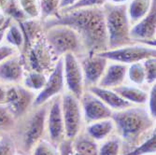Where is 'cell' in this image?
<instances>
[{
    "label": "cell",
    "mask_w": 156,
    "mask_h": 155,
    "mask_svg": "<svg viewBox=\"0 0 156 155\" xmlns=\"http://www.w3.org/2000/svg\"><path fill=\"white\" fill-rule=\"evenodd\" d=\"M49 102L32 107L24 115L16 119L9 134L19 152L30 154L39 140L46 137V117Z\"/></svg>",
    "instance_id": "3957f363"
},
{
    "label": "cell",
    "mask_w": 156,
    "mask_h": 155,
    "mask_svg": "<svg viewBox=\"0 0 156 155\" xmlns=\"http://www.w3.org/2000/svg\"><path fill=\"white\" fill-rule=\"evenodd\" d=\"M18 149L9 133L2 134L0 137V155H16Z\"/></svg>",
    "instance_id": "836d02e7"
},
{
    "label": "cell",
    "mask_w": 156,
    "mask_h": 155,
    "mask_svg": "<svg viewBox=\"0 0 156 155\" xmlns=\"http://www.w3.org/2000/svg\"><path fill=\"white\" fill-rule=\"evenodd\" d=\"M146 107L150 115L156 120V83L149 87V95Z\"/></svg>",
    "instance_id": "8d00e7d4"
},
{
    "label": "cell",
    "mask_w": 156,
    "mask_h": 155,
    "mask_svg": "<svg viewBox=\"0 0 156 155\" xmlns=\"http://www.w3.org/2000/svg\"><path fill=\"white\" fill-rule=\"evenodd\" d=\"M17 53H20L16 49H14L10 45L3 42L2 44H0V63L7 60L8 58L11 57V56L15 55Z\"/></svg>",
    "instance_id": "74e56055"
},
{
    "label": "cell",
    "mask_w": 156,
    "mask_h": 155,
    "mask_svg": "<svg viewBox=\"0 0 156 155\" xmlns=\"http://www.w3.org/2000/svg\"><path fill=\"white\" fill-rule=\"evenodd\" d=\"M108 34V50L133 44L130 36L131 23L126 5H114L109 2L102 7Z\"/></svg>",
    "instance_id": "277c9868"
},
{
    "label": "cell",
    "mask_w": 156,
    "mask_h": 155,
    "mask_svg": "<svg viewBox=\"0 0 156 155\" xmlns=\"http://www.w3.org/2000/svg\"><path fill=\"white\" fill-rule=\"evenodd\" d=\"M44 38L58 58L66 53H72L78 58L87 54L80 36L69 26L58 24L48 27L44 29Z\"/></svg>",
    "instance_id": "5b68a950"
},
{
    "label": "cell",
    "mask_w": 156,
    "mask_h": 155,
    "mask_svg": "<svg viewBox=\"0 0 156 155\" xmlns=\"http://www.w3.org/2000/svg\"><path fill=\"white\" fill-rule=\"evenodd\" d=\"M1 136H2V134H1V133H0V137H1Z\"/></svg>",
    "instance_id": "7dc6e473"
},
{
    "label": "cell",
    "mask_w": 156,
    "mask_h": 155,
    "mask_svg": "<svg viewBox=\"0 0 156 155\" xmlns=\"http://www.w3.org/2000/svg\"><path fill=\"white\" fill-rule=\"evenodd\" d=\"M58 148H59V155H76L72 146V139L65 138L58 145Z\"/></svg>",
    "instance_id": "f35d334b"
},
{
    "label": "cell",
    "mask_w": 156,
    "mask_h": 155,
    "mask_svg": "<svg viewBox=\"0 0 156 155\" xmlns=\"http://www.w3.org/2000/svg\"><path fill=\"white\" fill-rule=\"evenodd\" d=\"M98 54L106 58L108 62L129 65L135 63L143 62L151 57H156V49L154 46L148 44L133 43L117 49L108 50Z\"/></svg>",
    "instance_id": "52a82bcc"
},
{
    "label": "cell",
    "mask_w": 156,
    "mask_h": 155,
    "mask_svg": "<svg viewBox=\"0 0 156 155\" xmlns=\"http://www.w3.org/2000/svg\"><path fill=\"white\" fill-rule=\"evenodd\" d=\"M155 0H130L126 5L131 25H134L150 12Z\"/></svg>",
    "instance_id": "7402d4cb"
},
{
    "label": "cell",
    "mask_w": 156,
    "mask_h": 155,
    "mask_svg": "<svg viewBox=\"0 0 156 155\" xmlns=\"http://www.w3.org/2000/svg\"><path fill=\"white\" fill-rule=\"evenodd\" d=\"M126 65L108 62L105 72L99 81V87L107 89H115L126 82V73H127Z\"/></svg>",
    "instance_id": "e0dca14e"
},
{
    "label": "cell",
    "mask_w": 156,
    "mask_h": 155,
    "mask_svg": "<svg viewBox=\"0 0 156 155\" xmlns=\"http://www.w3.org/2000/svg\"><path fill=\"white\" fill-rule=\"evenodd\" d=\"M11 21L12 20L8 17L4 12H0V31H6Z\"/></svg>",
    "instance_id": "ab89813d"
},
{
    "label": "cell",
    "mask_w": 156,
    "mask_h": 155,
    "mask_svg": "<svg viewBox=\"0 0 156 155\" xmlns=\"http://www.w3.org/2000/svg\"><path fill=\"white\" fill-rule=\"evenodd\" d=\"M61 0H40V20L44 22L55 17L60 11Z\"/></svg>",
    "instance_id": "f1b7e54d"
},
{
    "label": "cell",
    "mask_w": 156,
    "mask_h": 155,
    "mask_svg": "<svg viewBox=\"0 0 156 155\" xmlns=\"http://www.w3.org/2000/svg\"><path fill=\"white\" fill-rule=\"evenodd\" d=\"M156 154V131L148 136L132 150L122 155H152Z\"/></svg>",
    "instance_id": "83f0119b"
},
{
    "label": "cell",
    "mask_w": 156,
    "mask_h": 155,
    "mask_svg": "<svg viewBox=\"0 0 156 155\" xmlns=\"http://www.w3.org/2000/svg\"><path fill=\"white\" fill-rule=\"evenodd\" d=\"M145 70L146 85L150 87L156 82V57H151L142 62Z\"/></svg>",
    "instance_id": "e575fe53"
},
{
    "label": "cell",
    "mask_w": 156,
    "mask_h": 155,
    "mask_svg": "<svg viewBox=\"0 0 156 155\" xmlns=\"http://www.w3.org/2000/svg\"><path fill=\"white\" fill-rule=\"evenodd\" d=\"M43 28L53 25H66L80 36L87 54L108 50V34L102 8H84L63 11L44 22Z\"/></svg>",
    "instance_id": "6da1fadb"
},
{
    "label": "cell",
    "mask_w": 156,
    "mask_h": 155,
    "mask_svg": "<svg viewBox=\"0 0 156 155\" xmlns=\"http://www.w3.org/2000/svg\"><path fill=\"white\" fill-rule=\"evenodd\" d=\"M72 146L76 155H98V143L84 131L72 139Z\"/></svg>",
    "instance_id": "cb8c5ba5"
},
{
    "label": "cell",
    "mask_w": 156,
    "mask_h": 155,
    "mask_svg": "<svg viewBox=\"0 0 156 155\" xmlns=\"http://www.w3.org/2000/svg\"><path fill=\"white\" fill-rule=\"evenodd\" d=\"M108 2V0H79L74 5L70 6L69 8L60 9L63 11L73 10L78 9H84V8H102L106 3Z\"/></svg>",
    "instance_id": "d590c367"
},
{
    "label": "cell",
    "mask_w": 156,
    "mask_h": 155,
    "mask_svg": "<svg viewBox=\"0 0 156 155\" xmlns=\"http://www.w3.org/2000/svg\"><path fill=\"white\" fill-rule=\"evenodd\" d=\"M25 70L41 72L49 76L52 71L58 57L44 38V34L39 39L22 52Z\"/></svg>",
    "instance_id": "8992f818"
},
{
    "label": "cell",
    "mask_w": 156,
    "mask_h": 155,
    "mask_svg": "<svg viewBox=\"0 0 156 155\" xmlns=\"http://www.w3.org/2000/svg\"><path fill=\"white\" fill-rule=\"evenodd\" d=\"M108 2L114 5H127L130 0H108Z\"/></svg>",
    "instance_id": "7bdbcfd3"
},
{
    "label": "cell",
    "mask_w": 156,
    "mask_h": 155,
    "mask_svg": "<svg viewBox=\"0 0 156 155\" xmlns=\"http://www.w3.org/2000/svg\"><path fill=\"white\" fill-rule=\"evenodd\" d=\"M84 123L111 118L113 111L99 98L88 90H85L80 98Z\"/></svg>",
    "instance_id": "5bb4252c"
},
{
    "label": "cell",
    "mask_w": 156,
    "mask_h": 155,
    "mask_svg": "<svg viewBox=\"0 0 156 155\" xmlns=\"http://www.w3.org/2000/svg\"><path fill=\"white\" fill-rule=\"evenodd\" d=\"M16 155H30V154H26V153H23V152H17V154Z\"/></svg>",
    "instance_id": "bcb514c9"
},
{
    "label": "cell",
    "mask_w": 156,
    "mask_h": 155,
    "mask_svg": "<svg viewBox=\"0 0 156 155\" xmlns=\"http://www.w3.org/2000/svg\"><path fill=\"white\" fill-rule=\"evenodd\" d=\"M10 0H0V12H4Z\"/></svg>",
    "instance_id": "ee69618b"
},
{
    "label": "cell",
    "mask_w": 156,
    "mask_h": 155,
    "mask_svg": "<svg viewBox=\"0 0 156 155\" xmlns=\"http://www.w3.org/2000/svg\"><path fill=\"white\" fill-rule=\"evenodd\" d=\"M126 82L132 84V85H136L140 87H148L146 85L145 70H144L142 62L135 63L127 66Z\"/></svg>",
    "instance_id": "4316f807"
},
{
    "label": "cell",
    "mask_w": 156,
    "mask_h": 155,
    "mask_svg": "<svg viewBox=\"0 0 156 155\" xmlns=\"http://www.w3.org/2000/svg\"><path fill=\"white\" fill-rule=\"evenodd\" d=\"M64 92H66L64 79V61L63 57H61L58 59L53 70L49 74L44 87L36 94L33 107L46 104L52 98L61 95Z\"/></svg>",
    "instance_id": "30bf717a"
},
{
    "label": "cell",
    "mask_w": 156,
    "mask_h": 155,
    "mask_svg": "<svg viewBox=\"0 0 156 155\" xmlns=\"http://www.w3.org/2000/svg\"><path fill=\"white\" fill-rule=\"evenodd\" d=\"M16 119L11 114L6 105L0 104V133H10Z\"/></svg>",
    "instance_id": "4dcf8cb0"
},
{
    "label": "cell",
    "mask_w": 156,
    "mask_h": 155,
    "mask_svg": "<svg viewBox=\"0 0 156 155\" xmlns=\"http://www.w3.org/2000/svg\"><path fill=\"white\" fill-rule=\"evenodd\" d=\"M23 32L25 46L23 51L29 48L34 42L39 39L44 34L43 23L40 19H28L23 23H19Z\"/></svg>",
    "instance_id": "44dd1931"
},
{
    "label": "cell",
    "mask_w": 156,
    "mask_h": 155,
    "mask_svg": "<svg viewBox=\"0 0 156 155\" xmlns=\"http://www.w3.org/2000/svg\"><path fill=\"white\" fill-rule=\"evenodd\" d=\"M4 36H5V31H0V44H2L4 42Z\"/></svg>",
    "instance_id": "f6af8a7d"
},
{
    "label": "cell",
    "mask_w": 156,
    "mask_h": 155,
    "mask_svg": "<svg viewBox=\"0 0 156 155\" xmlns=\"http://www.w3.org/2000/svg\"><path fill=\"white\" fill-rule=\"evenodd\" d=\"M63 61L66 92L70 93L80 99L86 90L80 60L74 54L66 53L63 56Z\"/></svg>",
    "instance_id": "8fae6325"
},
{
    "label": "cell",
    "mask_w": 156,
    "mask_h": 155,
    "mask_svg": "<svg viewBox=\"0 0 156 155\" xmlns=\"http://www.w3.org/2000/svg\"><path fill=\"white\" fill-rule=\"evenodd\" d=\"M25 72L22 53H17L0 63V83L5 86L21 84Z\"/></svg>",
    "instance_id": "2e32d148"
},
{
    "label": "cell",
    "mask_w": 156,
    "mask_h": 155,
    "mask_svg": "<svg viewBox=\"0 0 156 155\" xmlns=\"http://www.w3.org/2000/svg\"><path fill=\"white\" fill-rule=\"evenodd\" d=\"M47 79L48 75L46 74L33 70H25L21 84L27 90L37 93L44 87Z\"/></svg>",
    "instance_id": "d4e9b609"
},
{
    "label": "cell",
    "mask_w": 156,
    "mask_h": 155,
    "mask_svg": "<svg viewBox=\"0 0 156 155\" xmlns=\"http://www.w3.org/2000/svg\"><path fill=\"white\" fill-rule=\"evenodd\" d=\"M130 36L134 43L156 45V0L147 15L132 25Z\"/></svg>",
    "instance_id": "4fadbf2b"
},
{
    "label": "cell",
    "mask_w": 156,
    "mask_h": 155,
    "mask_svg": "<svg viewBox=\"0 0 156 155\" xmlns=\"http://www.w3.org/2000/svg\"><path fill=\"white\" fill-rule=\"evenodd\" d=\"M83 131L95 142L100 143L115 134V124L111 118L104 119L85 124Z\"/></svg>",
    "instance_id": "ac0fdd59"
},
{
    "label": "cell",
    "mask_w": 156,
    "mask_h": 155,
    "mask_svg": "<svg viewBox=\"0 0 156 155\" xmlns=\"http://www.w3.org/2000/svg\"><path fill=\"white\" fill-rule=\"evenodd\" d=\"M84 79L85 89L97 86L100 81L108 61L98 53L86 54L79 58Z\"/></svg>",
    "instance_id": "9a60e30c"
},
{
    "label": "cell",
    "mask_w": 156,
    "mask_h": 155,
    "mask_svg": "<svg viewBox=\"0 0 156 155\" xmlns=\"http://www.w3.org/2000/svg\"><path fill=\"white\" fill-rule=\"evenodd\" d=\"M61 107L66 138L74 139L83 131L85 125L80 99L68 92H64L61 94Z\"/></svg>",
    "instance_id": "ba28073f"
},
{
    "label": "cell",
    "mask_w": 156,
    "mask_h": 155,
    "mask_svg": "<svg viewBox=\"0 0 156 155\" xmlns=\"http://www.w3.org/2000/svg\"><path fill=\"white\" fill-rule=\"evenodd\" d=\"M29 19H40V0H16Z\"/></svg>",
    "instance_id": "1f68e13d"
},
{
    "label": "cell",
    "mask_w": 156,
    "mask_h": 155,
    "mask_svg": "<svg viewBox=\"0 0 156 155\" xmlns=\"http://www.w3.org/2000/svg\"><path fill=\"white\" fill-rule=\"evenodd\" d=\"M46 137L56 145H59L66 138L61 95L52 98L49 102L46 117Z\"/></svg>",
    "instance_id": "7c38bea8"
},
{
    "label": "cell",
    "mask_w": 156,
    "mask_h": 155,
    "mask_svg": "<svg viewBox=\"0 0 156 155\" xmlns=\"http://www.w3.org/2000/svg\"><path fill=\"white\" fill-rule=\"evenodd\" d=\"M111 119L115 124V134L122 140V154L132 150L156 131L155 120L146 106H131L113 111Z\"/></svg>",
    "instance_id": "7a4b0ae2"
},
{
    "label": "cell",
    "mask_w": 156,
    "mask_h": 155,
    "mask_svg": "<svg viewBox=\"0 0 156 155\" xmlns=\"http://www.w3.org/2000/svg\"><path fill=\"white\" fill-rule=\"evenodd\" d=\"M30 155H59V148L58 145L44 137L35 145Z\"/></svg>",
    "instance_id": "f546056e"
},
{
    "label": "cell",
    "mask_w": 156,
    "mask_h": 155,
    "mask_svg": "<svg viewBox=\"0 0 156 155\" xmlns=\"http://www.w3.org/2000/svg\"><path fill=\"white\" fill-rule=\"evenodd\" d=\"M6 93H7L6 86L0 83V104H5V101H6Z\"/></svg>",
    "instance_id": "b9f144b4"
},
{
    "label": "cell",
    "mask_w": 156,
    "mask_h": 155,
    "mask_svg": "<svg viewBox=\"0 0 156 155\" xmlns=\"http://www.w3.org/2000/svg\"><path fill=\"white\" fill-rule=\"evenodd\" d=\"M6 101L5 104L15 119L24 115L33 107L36 94L27 90L22 84L6 86Z\"/></svg>",
    "instance_id": "9c48e42d"
},
{
    "label": "cell",
    "mask_w": 156,
    "mask_h": 155,
    "mask_svg": "<svg viewBox=\"0 0 156 155\" xmlns=\"http://www.w3.org/2000/svg\"><path fill=\"white\" fill-rule=\"evenodd\" d=\"M87 90L93 93L94 94H95L99 99H101L112 111H119L133 106L129 102L124 100L113 89H107L99 86H94Z\"/></svg>",
    "instance_id": "ffe728a7"
},
{
    "label": "cell",
    "mask_w": 156,
    "mask_h": 155,
    "mask_svg": "<svg viewBox=\"0 0 156 155\" xmlns=\"http://www.w3.org/2000/svg\"><path fill=\"white\" fill-rule=\"evenodd\" d=\"M79 0H61L60 3V9H64L66 8H69L70 6L74 5L76 2H78Z\"/></svg>",
    "instance_id": "60d3db41"
},
{
    "label": "cell",
    "mask_w": 156,
    "mask_h": 155,
    "mask_svg": "<svg viewBox=\"0 0 156 155\" xmlns=\"http://www.w3.org/2000/svg\"><path fill=\"white\" fill-rule=\"evenodd\" d=\"M4 13L12 21L17 22V23H23L29 19L24 13V11L21 9L20 5L18 4L16 0H10Z\"/></svg>",
    "instance_id": "d6a6232c"
},
{
    "label": "cell",
    "mask_w": 156,
    "mask_h": 155,
    "mask_svg": "<svg viewBox=\"0 0 156 155\" xmlns=\"http://www.w3.org/2000/svg\"><path fill=\"white\" fill-rule=\"evenodd\" d=\"M98 155H122L121 138L114 134L104 141L98 143Z\"/></svg>",
    "instance_id": "484cf974"
},
{
    "label": "cell",
    "mask_w": 156,
    "mask_h": 155,
    "mask_svg": "<svg viewBox=\"0 0 156 155\" xmlns=\"http://www.w3.org/2000/svg\"><path fill=\"white\" fill-rule=\"evenodd\" d=\"M113 90L133 106H146L147 104L149 87H140L125 82Z\"/></svg>",
    "instance_id": "d6986e66"
},
{
    "label": "cell",
    "mask_w": 156,
    "mask_h": 155,
    "mask_svg": "<svg viewBox=\"0 0 156 155\" xmlns=\"http://www.w3.org/2000/svg\"><path fill=\"white\" fill-rule=\"evenodd\" d=\"M4 42L10 45L14 49H16L20 53L23 51L25 46V40L23 29L19 23L11 21L10 24L5 31Z\"/></svg>",
    "instance_id": "603a6c76"
},
{
    "label": "cell",
    "mask_w": 156,
    "mask_h": 155,
    "mask_svg": "<svg viewBox=\"0 0 156 155\" xmlns=\"http://www.w3.org/2000/svg\"><path fill=\"white\" fill-rule=\"evenodd\" d=\"M152 155H155V154H152Z\"/></svg>",
    "instance_id": "c3c4849f"
}]
</instances>
